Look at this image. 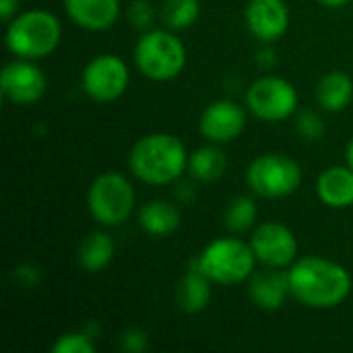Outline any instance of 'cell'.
Wrapping results in <instances>:
<instances>
[{
	"label": "cell",
	"instance_id": "cell-18",
	"mask_svg": "<svg viewBox=\"0 0 353 353\" xmlns=\"http://www.w3.org/2000/svg\"><path fill=\"white\" fill-rule=\"evenodd\" d=\"M353 99V81L341 70L327 72L316 85V101L327 112H341Z\"/></svg>",
	"mask_w": 353,
	"mask_h": 353
},
{
	"label": "cell",
	"instance_id": "cell-19",
	"mask_svg": "<svg viewBox=\"0 0 353 353\" xmlns=\"http://www.w3.org/2000/svg\"><path fill=\"white\" fill-rule=\"evenodd\" d=\"M114 259V240L105 232H91L77 250L79 267L87 273H99L103 271Z\"/></svg>",
	"mask_w": 353,
	"mask_h": 353
},
{
	"label": "cell",
	"instance_id": "cell-28",
	"mask_svg": "<svg viewBox=\"0 0 353 353\" xmlns=\"http://www.w3.org/2000/svg\"><path fill=\"white\" fill-rule=\"evenodd\" d=\"M256 62H259V66H261V68H265V70H269V68H273V66H275L277 58H275V52H273V48H271L269 43H265V48H261V50H259V54H256Z\"/></svg>",
	"mask_w": 353,
	"mask_h": 353
},
{
	"label": "cell",
	"instance_id": "cell-1",
	"mask_svg": "<svg viewBox=\"0 0 353 353\" xmlns=\"http://www.w3.org/2000/svg\"><path fill=\"white\" fill-rule=\"evenodd\" d=\"M292 296L316 310H327L343 304L352 294L353 281L350 271L335 261L323 256L298 259L290 271Z\"/></svg>",
	"mask_w": 353,
	"mask_h": 353
},
{
	"label": "cell",
	"instance_id": "cell-23",
	"mask_svg": "<svg viewBox=\"0 0 353 353\" xmlns=\"http://www.w3.org/2000/svg\"><path fill=\"white\" fill-rule=\"evenodd\" d=\"M256 203L248 196H236L228 209H225V215H223V221H225V228L230 232H248L254 223H256Z\"/></svg>",
	"mask_w": 353,
	"mask_h": 353
},
{
	"label": "cell",
	"instance_id": "cell-5",
	"mask_svg": "<svg viewBox=\"0 0 353 353\" xmlns=\"http://www.w3.org/2000/svg\"><path fill=\"white\" fill-rule=\"evenodd\" d=\"M256 256L250 244L238 238L213 240L199 256L196 267L219 285H236L254 273Z\"/></svg>",
	"mask_w": 353,
	"mask_h": 353
},
{
	"label": "cell",
	"instance_id": "cell-25",
	"mask_svg": "<svg viewBox=\"0 0 353 353\" xmlns=\"http://www.w3.org/2000/svg\"><path fill=\"white\" fill-rule=\"evenodd\" d=\"M296 128L306 141H321L325 134V122H323L321 114H316L312 110H304L298 114Z\"/></svg>",
	"mask_w": 353,
	"mask_h": 353
},
{
	"label": "cell",
	"instance_id": "cell-22",
	"mask_svg": "<svg viewBox=\"0 0 353 353\" xmlns=\"http://www.w3.org/2000/svg\"><path fill=\"white\" fill-rule=\"evenodd\" d=\"M201 14V2L199 0H163L159 19L165 25V29L182 31L196 23Z\"/></svg>",
	"mask_w": 353,
	"mask_h": 353
},
{
	"label": "cell",
	"instance_id": "cell-15",
	"mask_svg": "<svg viewBox=\"0 0 353 353\" xmlns=\"http://www.w3.org/2000/svg\"><path fill=\"white\" fill-rule=\"evenodd\" d=\"M72 23L87 31L110 29L120 14V0H64Z\"/></svg>",
	"mask_w": 353,
	"mask_h": 353
},
{
	"label": "cell",
	"instance_id": "cell-12",
	"mask_svg": "<svg viewBox=\"0 0 353 353\" xmlns=\"http://www.w3.org/2000/svg\"><path fill=\"white\" fill-rule=\"evenodd\" d=\"M246 126V112L242 105L230 99H217L209 103L199 120L201 134L215 145L230 143L242 134Z\"/></svg>",
	"mask_w": 353,
	"mask_h": 353
},
{
	"label": "cell",
	"instance_id": "cell-16",
	"mask_svg": "<svg viewBox=\"0 0 353 353\" xmlns=\"http://www.w3.org/2000/svg\"><path fill=\"white\" fill-rule=\"evenodd\" d=\"M319 199L331 209H347L353 205V170L350 165L327 168L316 182Z\"/></svg>",
	"mask_w": 353,
	"mask_h": 353
},
{
	"label": "cell",
	"instance_id": "cell-6",
	"mask_svg": "<svg viewBox=\"0 0 353 353\" xmlns=\"http://www.w3.org/2000/svg\"><path fill=\"white\" fill-rule=\"evenodd\" d=\"M137 194L132 184L118 172L99 174L87 192V205L91 217L99 225H120L134 209Z\"/></svg>",
	"mask_w": 353,
	"mask_h": 353
},
{
	"label": "cell",
	"instance_id": "cell-8",
	"mask_svg": "<svg viewBox=\"0 0 353 353\" xmlns=\"http://www.w3.org/2000/svg\"><path fill=\"white\" fill-rule=\"evenodd\" d=\"M246 105L259 120L281 122L298 110V91L290 81L265 74L248 87Z\"/></svg>",
	"mask_w": 353,
	"mask_h": 353
},
{
	"label": "cell",
	"instance_id": "cell-7",
	"mask_svg": "<svg viewBox=\"0 0 353 353\" xmlns=\"http://www.w3.org/2000/svg\"><path fill=\"white\" fill-rule=\"evenodd\" d=\"M246 182L259 196L283 199L302 184V168L296 159L281 153H265L252 159L246 170Z\"/></svg>",
	"mask_w": 353,
	"mask_h": 353
},
{
	"label": "cell",
	"instance_id": "cell-17",
	"mask_svg": "<svg viewBox=\"0 0 353 353\" xmlns=\"http://www.w3.org/2000/svg\"><path fill=\"white\" fill-rule=\"evenodd\" d=\"M139 223H141L143 232H147L149 236H170L180 228L182 215L176 205L155 199L141 207Z\"/></svg>",
	"mask_w": 353,
	"mask_h": 353
},
{
	"label": "cell",
	"instance_id": "cell-29",
	"mask_svg": "<svg viewBox=\"0 0 353 353\" xmlns=\"http://www.w3.org/2000/svg\"><path fill=\"white\" fill-rule=\"evenodd\" d=\"M19 10V0H0V14L4 23H10L17 17Z\"/></svg>",
	"mask_w": 353,
	"mask_h": 353
},
{
	"label": "cell",
	"instance_id": "cell-3",
	"mask_svg": "<svg viewBox=\"0 0 353 353\" xmlns=\"http://www.w3.org/2000/svg\"><path fill=\"white\" fill-rule=\"evenodd\" d=\"M62 37V25L56 14L33 8L6 23V48L17 58L41 60L50 56Z\"/></svg>",
	"mask_w": 353,
	"mask_h": 353
},
{
	"label": "cell",
	"instance_id": "cell-11",
	"mask_svg": "<svg viewBox=\"0 0 353 353\" xmlns=\"http://www.w3.org/2000/svg\"><path fill=\"white\" fill-rule=\"evenodd\" d=\"M250 246L259 263L267 269L292 267L298 259V240L290 228L277 221L261 223L250 238Z\"/></svg>",
	"mask_w": 353,
	"mask_h": 353
},
{
	"label": "cell",
	"instance_id": "cell-9",
	"mask_svg": "<svg viewBox=\"0 0 353 353\" xmlns=\"http://www.w3.org/2000/svg\"><path fill=\"white\" fill-rule=\"evenodd\" d=\"M128 81L130 72L126 62L114 54L95 56L85 66L81 77L83 91L99 103H110L122 97L124 91L128 89Z\"/></svg>",
	"mask_w": 353,
	"mask_h": 353
},
{
	"label": "cell",
	"instance_id": "cell-10",
	"mask_svg": "<svg viewBox=\"0 0 353 353\" xmlns=\"http://www.w3.org/2000/svg\"><path fill=\"white\" fill-rule=\"evenodd\" d=\"M48 91V79L35 60L17 58L2 68L0 93L8 103L31 105L39 101Z\"/></svg>",
	"mask_w": 353,
	"mask_h": 353
},
{
	"label": "cell",
	"instance_id": "cell-4",
	"mask_svg": "<svg viewBox=\"0 0 353 353\" xmlns=\"http://www.w3.org/2000/svg\"><path fill=\"white\" fill-rule=\"evenodd\" d=\"M134 62L143 77L157 83L172 81L186 66V48L172 29H149L137 41Z\"/></svg>",
	"mask_w": 353,
	"mask_h": 353
},
{
	"label": "cell",
	"instance_id": "cell-20",
	"mask_svg": "<svg viewBox=\"0 0 353 353\" xmlns=\"http://www.w3.org/2000/svg\"><path fill=\"white\" fill-rule=\"evenodd\" d=\"M211 279L196 267L188 271L178 285V304L188 314L203 312L211 302Z\"/></svg>",
	"mask_w": 353,
	"mask_h": 353
},
{
	"label": "cell",
	"instance_id": "cell-21",
	"mask_svg": "<svg viewBox=\"0 0 353 353\" xmlns=\"http://www.w3.org/2000/svg\"><path fill=\"white\" fill-rule=\"evenodd\" d=\"M225 170L228 157L215 143L201 147L188 155V172L199 182H215L225 174Z\"/></svg>",
	"mask_w": 353,
	"mask_h": 353
},
{
	"label": "cell",
	"instance_id": "cell-31",
	"mask_svg": "<svg viewBox=\"0 0 353 353\" xmlns=\"http://www.w3.org/2000/svg\"><path fill=\"white\" fill-rule=\"evenodd\" d=\"M345 157H347V165L353 170V139L350 141V145H347V153H345Z\"/></svg>",
	"mask_w": 353,
	"mask_h": 353
},
{
	"label": "cell",
	"instance_id": "cell-14",
	"mask_svg": "<svg viewBox=\"0 0 353 353\" xmlns=\"http://www.w3.org/2000/svg\"><path fill=\"white\" fill-rule=\"evenodd\" d=\"M248 296L254 306L265 312L279 310L285 304L288 296H292L288 271L279 273V269H269L263 273H252L248 283Z\"/></svg>",
	"mask_w": 353,
	"mask_h": 353
},
{
	"label": "cell",
	"instance_id": "cell-26",
	"mask_svg": "<svg viewBox=\"0 0 353 353\" xmlns=\"http://www.w3.org/2000/svg\"><path fill=\"white\" fill-rule=\"evenodd\" d=\"M126 14H128V21H130L132 27L145 29V31H149V27L153 25V21H155V17H157L153 4H151L149 0H132V2L128 4Z\"/></svg>",
	"mask_w": 353,
	"mask_h": 353
},
{
	"label": "cell",
	"instance_id": "cell-27",
	"mask_svg": "<svg viewBox=\"0 0 353 353\" xmlns=\"http://www.w3.org/2000/svg\"><path fill=\"white\" fill-rule=\"evenodd\" d=\"M122 350L128 353H143L149 345V335L143 329H126L120 337Z\"/></svg>",
	"mask_w": 353,
	"mask_h": 353
},
{
	"label": "cell",
	"instance_id": "cell-13",
	"mask_svg": "<svg viewBox=\"0 0 353 353\" xmlns=\"http://www.w3.org/2000/svg\"><path fill=\"white\" fill-rule=\"evenodd\" d=\"M248 31L263 43H273L290 27V10L283 0H250L244 10Z\"/></svg>",
	"mask_w": 353,
	"mask_h": 353
},
{
	"label": "cell",
	"instance_id": "cell-2",
	"mask_svg": "<svg viewBox=\"0 0 353 353\" xmlns=\"http://www.w3.org/2000/svg\"><path fill=\"white\" fill-rule=\"evenodd\" d=\"M128 168L145 184L165 186L188 170V153L176 134L153 132L132 145Z\"/></svg>",
	"mask_w": 353,
	"mask_h": 353
},
{
	"label": "cell",
	"instance_id": "cell-24",
	"mask_svg": "<svg viewBox=\"0 0 353 353\" xmlns=\"http://www.w3.org/2000/svg\"><path fill=\"white\" fill-rule=\"evenodd\" d=\"M93 337L87 335L85 331H72V333H64L62 337H58V341L52 345L54 353H93L95 352V343L91 341Z\"/></svg>",
	"mask_w": 353,
	"mask_h": 353
},
{
	"label": "cell",
	"instance_id": "cell-30",
	"mask_svg": "<svg viewBox=\"0 0 353 353\" xmlns=\"http://www.w3.org/2000/svg\"><path fill=\"white\" fill-rule=\"evenodd\" d=\"M321 4H325V6H329V8H341V6H345L350 0H319Z\"/></svg>",
	"mask_w": 353,
	"mask_h": 353
}]
</instances>
